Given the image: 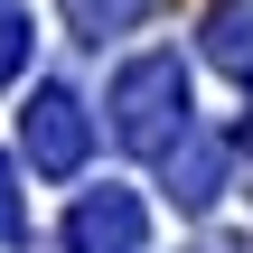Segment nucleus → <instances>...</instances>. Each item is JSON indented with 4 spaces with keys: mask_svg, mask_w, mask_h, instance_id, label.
Here are the masks:
<instances>
[{
    "mask_svg": "<svg viewBox=\"0 0 253 253\" xmlns=\"http://www.w3.org/2000/svg\"><path fill=\"white\" fill-rule=\"evenodd\" d=\"M188 131V66L160 47V56H131L122 75H113V141L122 150H169Z\"/></svg>",
    "mask_w": 253,
    "mask_h": 253,
    "instance_id": "f257e3e1",
    "label": "nucleus"
},
{
    "mask_svg": "<svg viewBox=\"0 0 253 253\" xmlns=\"http://www.w3.org/2000/svg\"><path fill=\"white\" fill-rule=\"evenodd\" d=\"M84 141H94L84 103H75L66 84H38V94H28V169L75 178V169H84Z\"/></svg>",
    "mask_w": 253,
    "mask_h": 253,
    "instance_id": "f03ea898",
    "label": "nucleus"
},
{
    "mask_svg": "<svg viewBox=\"0 0 253 253\" xmlns=\"http://www.w3.org/2000/svg\"><path fill=\"white\" fill-rule=\"evenodd\" d=\"M150 244V207L131 188H94L66 207V253H141Z\"/></svg>",
    "mask_w": 253,
    "mask_h": 253,
    "instance_id": "7ed1b4c3",
    "label": "nucleus"
},
{
    "mask_svg": "<svg viewBox=\"0 0 253 253\" xmlns=\"http://www.w3.org/2000/svg\"><path fill=\"white\" fill-rule=\"evenodd\" d=\"M160 160H169V197H178V207H216V197H225V150H216V141L178 131Z\"/></svg>",
    "mask_w": 253,
    "mask_h": 253,
    "instance_id": "20e7f679",
    "label": "nucleus"
},
{
    "mask_svg": "<svg viewBox=\"0 0 253 253\" xmlns=\"http://www.w3.org/2000/svg\"><path fill=\"white\" fill-rule=\"evenodd\" d=\"M207 56H216L225 75H253V0H225V9L207 19Z\"/></svg>",
    "mask_w": 253,
    "mask_h": 253,
    "instance_id": "39448f33",
    "label": "nucleus"
},
{
    "mask_svg": "<svg viewBox=\"0 0 253 253\" xmlns=\"http://www.w3.org/2000/svg\"><path fill=\"white\" fill-rule=\"evenodd\" d=\"M56 9L75 19V38H122V28H131L150 0H56Z\"/></svg>",
    "mask_w": 253,
    "mask_h": 253,
    "instance_id": "423d86ee",
    "label": "nucleus"
},
{
    "mask_svg": "<svg viewBox=\"0 0 253 253\" xmlns=\"http://www.w3.org/2000/svg\"><path fill=\"white\" fill-rule=\"evenodd\" d=\"M28 47H38V38H28V19H9V9H0V84L28 66Z\"/></svg>",
    "mask_w": 253,
    "mask_h": 253,
    "instance_id": "0eeeda50",
    "label": "nucleus"
},
{
    "mask_svg": "<svg viewBox=\"0 0 253 253\" xmlns=\"http://www.w3.org/2000/svg\"><path fill=\"white\" fill-rule=\"evenodd\" d=\"M0 244H19V188H9V160H0Z\"/></svg>",
    "mask_w": 253,
    "mask_h": 253,
    "instance_id": "6e6552de",
    "label": "nucleus"
},
{
    "mask_svg": "<svg viewBox=\"0 0 253 253\" xmlns=\"http://www.w3.org/2000/svg\"><path fill=\"white\" fill-rule=\"evenodd\" d=\"M244 150H253V122H244Z\"/></svg>",
    "mask_w": 253,
    "mask_h": 253,
    "instance_id": "1a4fd4ad",
    "label": "nucleus"
},
{
    "mask_svg": "<svg viewBox=\"0 0 253 253\" xmlns=\"http://www.w3.org/2000/svg\"><path fill=\"white\" fill-rule=\"evenodd\" d=\"M216 253H225V244H216Z\"/></svg>",
    "mask_w": 253,
    "mask_h": 253,
    "instance_id": "9d476101",
    "label": "nucleus"
}]
</instances>
